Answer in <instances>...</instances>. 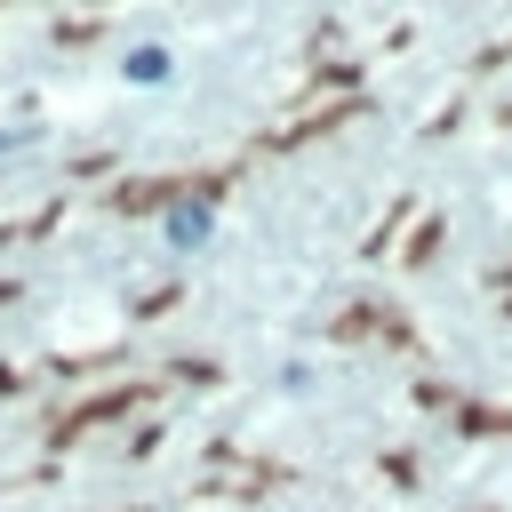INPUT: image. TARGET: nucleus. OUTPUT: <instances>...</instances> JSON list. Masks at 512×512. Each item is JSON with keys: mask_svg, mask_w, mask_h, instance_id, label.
Masks as SVG:
<instances>
[{"mask_svg": "<svg viewBox=\"0 0 512 512\" xmlns=\"http://www.w3.org/2000/svg\"><path fill=\"white\" fill-rule=\"evenodd\" d=\"M168 240H176V248H200V240H208V200H176V208H168Z\"/></svg>", "mask_w": 512, "mask_h": 512, "instance_id": "nucleus-1", "label": "nucleus"}, {"mask_svg": "<svg viewBox=\"0 0 512 512\" xmlns=\"http://www.w3.org/2000/svg\"><path fill=\"white\" fill-rule=\"evenodd\" d=\"M120 72H128L136 88H160V80H168V48H152V40H144V48H128V64H120Z\"/></svg>", "mask_w": 512, "mask_h": 512, "instance_id": "nucleus-2", "label": "nucleus"}]
</instances>
